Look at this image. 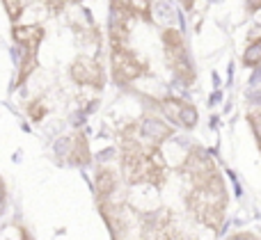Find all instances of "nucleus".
Segmentation results:
<instances>
[{
    "mask_svg": "<svg viewBox=\"0 0 261 240\" xmlns=\"http://www.w3.org/2000/svg\"><path fill=\"white\" fill-rule=\"evenodd\" d=\"M161 41H163V50H165V59H167V67H170L172 76L179 82L184 80V85H193L195 67H193V62H190L184 32L174 25H167V27H163V32H161Z\"/></svg>",
    "mask_w": 261,
    "mask_h": 240,
    "instance_id": "1",
    "label": "nucleus"
},
{
    "mask_svg": "<svg viewBox=\"0 0 261 240\" xmlns=\"http://www.w3.org/2000/svg\"><path fill=\"white\" fill-rule=\"evenodd\" d=\"M149 73L147 59H142L133 48L128 46H117L110 48V80L119 87H126L130 82L140 80Z\"/></svg>",
    "mask_w": 261,
    "mask_h": 240,
    "instance_id": "2",
    "label": "nucleus"
},
{
    "mask_svg": "<svg viewBox=\"0 0 261 240\" xmlns=\"http://www.w3.org/2000/svg\"><path fill=\"white\" fill-rule=\"evenodd\" d=\"M156 110L161 112V117L165 122H170L174 128H184V131H190V128L197 126V108H195L190 101L179 99V96H163V99L156 101Z\"/></svg>",
    "mask_w": 261,
    "mask_h": 240,
    "instance_id": "3",
    "label": "nucleus"
},
{
    "mask_svg": "<svg viewBox=\"0 0 261 240\" xmlns=\"http://www.w3.org/2000/svg\"><path fill=\"white\" fill-rule=\"evenodd\" d=\"M69 78L81 87H92V89H103L106 85V69L92 55H78L69 64Z\"/></svg>",
    "mask_w": 261,
    "mask_h": 240,
    "instance_id": "4",
    "label": "nucleus"
},
{
    "mask_svg": "<svg viewBox=\"0 0 261 240\" xmlns=\"http://www.w3.org/2000/svg\"><path fill=\"white\" fill-rule=\"evenodd\" d=\"M44 37H46V30L39 23H14L12 25V39L18 48L39 50Z\"/></svg>",
    "mask_w": 261,
    "mask_h": 240,
    "instance_id": "5",
    "label": "nucleus"
},
{
    "mask_svg": "<svg viewBox=\"0 0 261 240\" xmlns=\"http://www.w3.org/2000/svg\"><path fill=\"white\" fill-rule=\"evenodd\" d=\"M94 190H96V199L101 204V201H106L119 190V176L110 167H101L94 176Z\"/></svg>",
    "mask_w": 261,
    "mask_h": 240,
    "instance_id": "6",
    "label": "nucleus"
},
{
    "mask_svg": "<svg viewBox=\"0 0 261 240\" xmlns=\"http://www.w3.org/2000/svg\"><path fill=\"white\" fill-rule=\"evenodd\" d=\"M3 7H5V14H7L9 23H18L21 16L25 14L28 9V0H3Z\"/></svg>",
    "mask_w": 261,
    "mask_h": 240,
    "instance_id": "7",
    "label": "nucleus"
},
{
    "mask_svg": "<svg viewBox=\"0 0 261 240\" xmlns=\"http://www.w3.org/2000/svg\"><path fill=\"white\" fill-rule=\"evenodd\" d=\"M243 64L245 67H259L261 64V37L250 41V46L243 50Z\"/></svg>",
    "mask_w": 261,
    "mask_h": 240,
    "instance_id": "8",
    "label": "nucleus"
},
{
    "mask_svg": "<svg viewBox=\"0 0 261 240\" xmlns=\"http://www.w3.org/2000/svg\"><path fill=\"white\" fill-rule=\"evenodd\" d=\"M28 114H30L32 122H41V119L48 114V105H46L41 99H35L28 103Z\"/></svg>",
    "mask_w": 261,
    "mask_h": 240,
    "instance_id": "9",
    "label": "nucleus"
},
{
    "mask_svg": "<svg viewBox=\"0 0 261 240\" xmlns=\"http://www.w3.org/2000/svg\"><path fill=\"white\" fill-rule=\"evenodd\" d=\"M227 240H259V238L254 236V233H236V236H231Z\"/></svg>",
    "mask_w": 261,
    "mask_h": 240,
    "instance_id": "10",
    "label": "nucleus"
},
{
    "mask_svg": "<svg viewBox=\"0 0 261 240\" xmlns=\"http://www.w3.org/2000/svg\"><path fill=\"white\" fill-rule=\"evenodd\" d=\"M176 3H179L184 9H193L195 7V0H176Z\"/></svg>",
    "mask_w": 261,
    "mask_h": 240,
    "instance_id": "11",
    "label": "nucleus"
},
{
    "mask_svg": "<svg viewBox=\"0 0 261 240\" xmlns=\"http://www.w3.org/2000/svg\"><path fill=\"white\" fill-rule=\"evenodd\" d=\"M248 5H250V9H252V12L261 9V0H248Z\"/></svg>",
    "mask_w": 261,
    "mask_h": 240,
    "instance_id": "12",
    "label": "nucleus"
}]
</instances>
